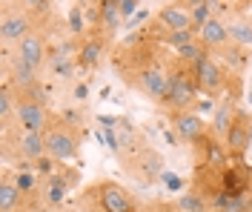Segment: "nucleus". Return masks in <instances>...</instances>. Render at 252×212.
I'll return each mask as SVG.
<instances>
[{
	"label": "nucleus",
	"instance_id": "f257e3e1",
	"mask_svg": "<svg viewBox=\"0 0 252 212\" xmlns=\"http://www.w3.org/2000/svg\"><path fill=\"white\" fill-rule=\"evenodd\" d=\"M80 204H89V212H138L135 201L126 195V189L112 181H97L94 186H89Z\"/></svg>",
	"mask_w": 252,
	"mask_h": 212
},
{
	"label": "nucleus",
	"instance_id": "f03ea898",
	"mask_svg": "<svg viewBox=\"0 0 252 212\" xmlns=\"http://www.w3.org/2000/svg\"><path fill=\"white\" fill-rule=\"evenodd\" d=\"M169 75H172V69H166L158 61H149V63H138V69H132L124 78L129 86H135L146 98L163 100L166 98V89H169Z\"/></svg>",
	"mask_w": 252,
	"mask_h": 212
},
{
	"label": "nucleus",
	"instance_id": "7ed1b4c3",
	"mask_svg": "<svg viewBox=\"0 0 252 212\" xmlns=\"http://www.w3.org/2000/svg\"><path fill=\"white\" fill-rule=\"evenodd\" d=\"M181 63V61H178ZM195 92H198V81H195V69L189 72L187 66H175L169 75V89L166 98L160 100L163 106H169L172 112H189L195 106Z\"/></svg>",
	"mask_w": 252,
	"mask_h": 212
},
{
	"label": "nucleus",
	"instance_id": "20e7f679",
	"mask_svg": "<svg viewBox=\"0 0 252 212\" xmlns=\"http://www.w3.org/2000/svg\"><path fill=\"white\" fill-rule=\"evenodd\" d=\"M46 135V155L55 158V161H75L80 152V135L75 129V123H69L66 118L58 121V123H49V129L43 132Z\"/></svg>",
	"mask_w": 252,
	"mask_h": 212
},
{
	"label": "nucleus",
	"instance_id": "39448f33",
	"mask_svg": "<svg viewBox=\"0 0 252 212\" xmlns=\"http://www.w3.org/2000/svg\"><path fill=\"white\" fill-rule=\"evenodd\" d=\"M17 126L23 132H46L49 129V112L43 106V100L34 98L32 92H17Z\"/></svg>",
	"mask_w": 252,
	"mask_h": 212
},
{
	"label": "nucleus",
	"instance_id": "423d86ee",
	"mask_svg": "<svg viewBox=\"0 0 252 212\" xmlns=\"http://www.w3.org/2000/svg\"><path fill=\"white\" fill-rule=\"evenodd\" d=\"M121 161L126 163L129 175H135V178H141V181H155V178L163 175V158L149 147H141L138 152L129 149Z\"/></svg>",
	"mask_w": 252,
	"mask_h": 212
},
{
	"label": "nucleus",
	"instance_id": "0eeeda50",
	"mask_svg": "<svg viewBox=\"0 0 252 212\" xmlns=\"http://www.w3.org/2000/svg\"><path fill=\"white\" fill-rule=\"evenodd\" d=\"M192 69H195L198 89H204L206 98H215L218 92H223V86H226V75H223V69L218 66V61H215L209 52H206V55L192 66Z\"/></svg>",
	"mask_w": 252,
	"mask_h": 212
},
{
	"label": "nucleus",
	"instance_id": "6e6552de",
	"mask_svg": "<svg viewBox=\"0 0 252 212\" xmlns=\"http://www.w3.org/2000/svg\"><path fill=\"white\" fill-rule=\"evenodd\" d=\"M32 34V15L26 9H6L3 12V20H0V37H3V43L9 46V43H20L23 37H29Z\"/></svg>",
	"mask_w": 252,
	"mask_h": 212
},
{
	"label": "nucleus",
	"instance_id": "1a4fd4ad",
	"mask_svg": "<svg viewBox=\"0 0 252 212\" xmlns=\"http://www.w3.org/2000/svg\"><path fill=\"white\" fill-rule=\"evenodd\" d=\"M17 149V158L20 161H40V158H46V135L43 132H17L15 141H9L6 138V147L3 149Z\"/></svg>",
	"mask_w": 252,
	"mask_h": 212
},
{
	"label": "nucleus",
	"instance_id": "9d476101",
	"mask_svg": "<svg viewBox=\"0 0 252 212\" xmlns=\"http://www.w3.org/2000/svg\"><path fill=\"white\" fill-rule=\"evenodd\" d=\"M226 144V152L229 155H235V158H241L247 149H250L252 144V118L247 112H235V121H232V126H229V132H226V138H223Z\"/></svg>",
	"mask_w": 252,
	"mask_h": 212
},
{
	"label": "nucleus",
	"instance_id": "9b49d317",
	"mask_svg": "<svg viewBox=\"0 0 252 212\" xmlns=\"http://www.w3.org/2000/svg\"><path fill=\"white\" fill-rule=\"evenodd\" d=\"M158 23L166 29V32H195V23H192V9L187 3L175 0L169 6H163L158 12Z\"/></svg>",
	"mask_w": 252,
	"mask_h": 212
},
{
	"label": "nucleus",
	"instance_id": "f8f14e48",
	"mask_svg": "<svg viewBox=\"0 0 252 212\" xmlns=\"http://www.w3.org/2000/svg\"><path fill=\"white\" fill-rule=\"evenodd\" d=\"M172 132L181 138V141H189V144H198L201 138H204V132H206V121H204V115H198V112H175L172 118Z\"/></svg>",
	"mask_w": 252,
	"mask_h": 212
},
{
	"label": "nucleus",
	"instance_id": "ddd939ff",
	"mask_svg": "<svg viewBox=\"0 0 252 212\" xmlns=\"http://www.w3.org/2000/svg\"><path fill=\"white\" fill-rule=\"evenodd\" d=\"M17 55L32 66V69H40L43 66V58H46V37L37 32H32L29 37H23L20 43H17Z\"/></svg>",
	"mask_w": 252,
	"mask_h": 212
},
{
	"label": "nucleus",
	"instance_id": "4468645a",
	"mask_svg": "<svg viewBox=\"0 0 252 212\" xmlns=\"http://www.w3.org/2000/svg\"><path fill=\"white\" fill-rule=\"evenodd\" d=\"M195 34H198V40L204 43L206 49H220V46L229 43V26H226V20H220V17H212V20L204 23Z\"/></svg>",
	"mask_w": 252,
	"mask_h": 212
},
{
	"label": "nucleus",
	"instance_id": "2eb2a0df",
	"mask_svg": "<svg viewBox=\"0 0 252 212\" xmlns=\"http://www.w3.org/2000/svg\"><path fill=\"white\" fill-rule=\"evenodd\" d=\"M103 49H106V40L100 34H89L86 40H80L78 46V66L83 69H94L103 58Z\"/></svg>",
	"mask_w": 252,
	"mask_h": 212
},
{
	"label": "nucleus",
	"instance_id": "dca6fc26",
	"mask_svg": "<svg viewBox=\"0 0 252 212\" xmlns=\"http://www.w3.org/2000/svg\"><path fill=\"white\" fill-rule=\"evenodd\" d=\"M20 201H23V192L17 189V183H15V172L6 169L3 178H0V212H17L20 210Z\"/></svg>",
	"mask_w": 252,
	"mask_h": 212
},
{
	"label": "nucleus",
	"instance_id": "f3484780",
	"mask_svg": "<svg viewBox=\"0 0 252 212\" xmlns=\"http://www.w3.org/2000/svg\"><path fill=\"white\" fill-rule=\"evenodd\" d=\"M17 89L12 83L6 81L3 83V92H0V121H3V132L12 129V121H15L17 115Z\"/></svg>",
	"mask_w": 252,
	"mask_h": 212
},
{
	"label": "nucleus",
	"instance_id": "a211bd4d",
	"mask_svg": "<svg viewBox=\"0 0 252 212\" xmlns=\"http://www.w3.org/2000/svg\"><path fill=\"white\" fill-rule=\"evenodd\" d=\"M97 15H100V23H97V26L103 29L106 37H112V34L118 32V26L124 23V15H121V6H118V3H106V0H100Z\"/></svg>",
	"mask_w": 252,
	"mask_h": 212
},
{
	"label": "nucleus",
	"instance_id": "6ab92c4d",
	"mask_svg": "<svg viewBox=\"0 0 252 212\" xmlns=\"http://www.w3.org/2000/svg\"><path fill=\"white\" fill-rule=\"evenodd\" d=\"M247 46H238V43H226V46H220V58L226 61V66L232 69V72H244L247 66H250V52H244Z\"/></svg>",
	"mask_w": 252,
	"mask_h": 212
},
{
	"label": "nucleus",
	"instance_id": "aec40b11",
	"mask_svg": "<svg viewBox=\"0 0 252 212\" xmlns=\"http://www.w3.org/2000/svg\"><path fill=\"white\" fill-rule=\"evenodd\" d=\"M232 121H235V109H232L229 100H223V103H218V109L212 112V123H209V126H212V132H215L218 138H226Z\"/></svg>",
	"mask_w": 252,
	"mask_h": 212
},
{
	"label": "nucleus",
	"instance_id": "412c9836",
	"mask_svg": "<svg viewBox=\"0 0 252 212\" xmlns=\"http://www.w3.org/2000/svg\"><path fill=\"white\" fill-rule=\"evenodd\" d=\"M52 72L58 75V78H72V72H75V61H72V46H61V49L52 55Z\"/></svg>",
	"mask_w": 252,
	"mask_h": 212
},
{
	"label": "nucleus",
	"instance_id": "4be33fe9",
	"mask_svg": "<svg viewBox=\"0 0 252 212\" xmlns=\"http://www.w3.org/2000/svg\"><path fill=\"white\" fill-rule=\"evenodd\" d=\"M175 210L178 212H209V201L198 192H184V195L175 198Z\"/></svg>",
	"mask_w": 252,
	"mask_h": 212
},
{
	"label": "nucleus",
	"instance_id": "5701e85b",
	"mask_svg": "<svg viewBox=\"0 0 252 212\" xmlns=\"http://www.w3.org/2000/svg\"><path fill=\"white\" fill-rule=\"evenodd\" d=\"M229 40L238 46H252V20H235L229 23Z\"/></svg>",
	"mask_w": 252,
	"mask_h": 212
},
{
	"label": "nucleus",
	"instance_id": "b1692460",
	"mask_svg": "<svg viewBox=\"0 0 252 212\" xmlns=\"http://www.w3.org/2000/svg\"><path fill=\"white\" fill-rule=\"evenodd\" d=\"M160 29H163V26H160ZM160 40H166V43L178 52L181 46H187V43H192V40H198V34L195 32H166V29H163V37H160Z\"/></svg>",
	"mask_w": 252,
	"mask_h": 212
},
{
	"label": "nucleus",
	"instance_id": "393cba45",
	"mask_svg": "<svg viewBox=\"0 0 252 212\" xmlns=\"http://www.w3.org/2000/svg\"><path fill=\"white\" fill-rule=\"evenodd\" d=\"M212 9H215L212 3H206V6H195V9H192V23H195V32H198L204 23H209V20L215 17V15H212Z\"/></svg>",
	"mask_w": 252,
	"mask_h": 212
},
{
	"label": "nucleus",
	"instance_id": "a878e982",
	"mask_svg": "<svg viewBox=\"0 0 252 212\" xmlns=\"http://www.w3.org/2000/svg\"><path fill=\"white\" fill-rule=\"evenodd\" d=\"M83 29H86V23H83V9H80V6H75V9L69 12V32L80 34Z\"/></svg>",
	"mask_w": 252,
	"mask_h": 212
},
{
	"label": "nucleus",
	"instance_id": "bb28decb",
	"mask_svg": "<svg viewBox=\"0 0 252 212\" xmlns=\"http://www.w3.org/2000/svg\"><path fill=\"white\" fill-rule=\"evenodd\" d=\"M15 183L23 195H29L32 189H34V175H32V172H17L15 169Z\"/></svg>",
	"mask_w": 252,
	"mask_h": 212
},
{
	"label": "nucleus",
	"instance_id": "cd10ccee",
	"mask_svg": "<svg viewBox=\"0 0 252 212\" xmlns=\"http://www.w3.org/2000/svg\"><path fill=\"white\" fill-rule=\"evenodd\" d=\"M215 109H218V106H215V100H212V98L195 100V106H192V112H198V115H212Z\"/></svg>",
	"mask_w": 252,
	"mask_h": 212
},
{
	"label": "nucleus",
	"instance_id": "c85d7f7f",
	"mask_svg": "<svg viewBox=\"0 0 252 212\" xmlns=\"http://www.w3.org/2000/svg\"><path fill=\"white\" fill-rule=\"evenodd\" d=\"M160 181H163L172 192H181V189H184V181L178 178V175H172V172H163V175H160Z\"/></svg>",
	"mask_w": 252,
	"mask_h": 212
},
{
	"label": "nucleus",
	"instance_id": "c756f323",
	"mask_svg": "<svg viewBox=\"0 0 252 212\" xmlns=\"http://www.w3.org/2000/svg\"><path fill=\"white\" fill-rule=\"evenodd\" d=\"M138 3H141V0H121V15H124V20H129V17L135 15Z\"/></svg>",
	"mask_w": 252,
	"mask_h": 212
},
{
	"label": "nucleus",
	"instance_id": "7c9ffc66",
	"mask_svg": "<svg viewBox=\"0 0 252 212\" xmlns=\"http://www.w3.org/2000/svg\"><path fill=\"white\" fill-rule=\"evenodd\" d=\"M20 6H23L26 12H37V9H46L49 0H20Z\"/></svg>",
	"mask_w": 252,
	"mask_h": 212
},
{
	"label": "nucleus",
	"instance_id": "2f4dec72",
	"mask_svg": "<svg viewBox=\"0 0 252 212\" xmlns=\"http://www.w3.org/2000/svg\"><path fill=\"white\" fill-rule=\"evenodd\" d=\"M143 20H149V12H146V9H141L138 15H132V17H129V29H135V26H141Z\"/></svg>",
	"mask_w": 252,
	"mask_h": 212
},
{
	"label": "nucleus",
	"instance_id": "473e14b6",
	"mask_svg": "<svg viewBox=\"0 0 252 212\" xmlns=\"http://www.w3.org/2000/svg\"><path fill=\"white\" fill-rule=\"evenodd\" d=\"M89 98V86H86V83H78V86H75V100H86Z\"/></svg>",
	"mask_w": 252,
	"mask_h": 212
},
{
	"label": "nucleus",
	"instance_id": "72a5a7b5",
	"mask_svg": "<svg viewBox=\"0 0 252 212\" xmlns=\"http://www.w3.org/2000/svg\"><path fill=\"white\" fill-rule=\"evenodd\" d=\"M181 3H187L189 9H195V6H206V3H215V0H181Z\"/></svg>",
	"mask_w": 252,
	"mask_h": 212
},
{
	"label": "nucleus",
	"instance_id": "f704fd0d",
	"mask_svg": "<svg viewBox=\"0 0 252 212\" xmlns=\"http://www.w3.org/2000/svg\"><path fill=\"white\" fill-rule=\"evenodd\" d=\"M86 3H89V0H78V6H86Z\"/></svg>",
	"mask_w": 252,
	"mask_h": 212
},
{
	"label": "nucleus",
	"instance_id": "c9c22d12",
	"mask_svg": "<svg viewBox=\"0 0 252 212\" xmlns=\"http://www.w3.org/2000/svg\"><path fill=\"white\" fill-rule=\"evenodd\" d=\"M106 3H118V6H121V0H106Z\"/></svg>",
	"mask_w": 252,
	"mask_h": 212
}]
</instances>
